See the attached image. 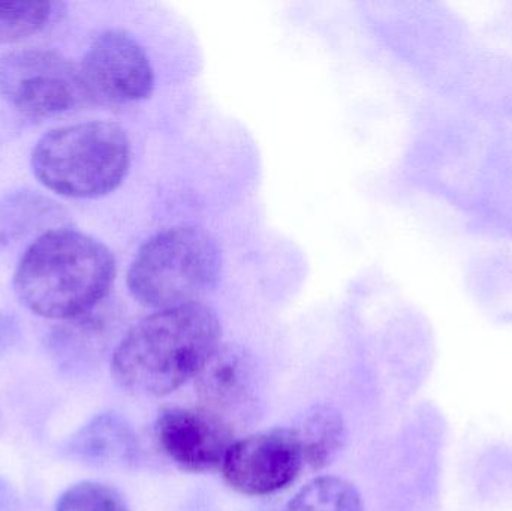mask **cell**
<instances>
[{"instance_id": "13", "label": "cell", "mask_w": 512, "mask_h": 511, "mask_svg": "<svg viewBox=\"0 0 512 511\" xmlns=\"http://www.w3.org/2000/svg\"><path fill=\"white\" fill-rule=\"evenodd\" d=\"M48 2H0V44L20 42L47 26Z\"/></svg>"}, {"instance_id": "11", "label": "cell", "mask_w": 512, "mask_h": 511, "mask_svg": "<svg viewBox=\"0 0 512 511\" xmlns=\"http://www.w3.org/2000/svg\"><path fill=\"white\" fill-rule=\"evenodd\" d=\"M304 465L313 470L330 465L342 452L346 441V426L342 414L330 405H315L301 414L292 426Z\"/></svg>"}, {"instance_id": "12", "label": "cell", "mask_w": 512, "mask_h": 511, "mask_svg": "<svg viewBox=\"0 0 512 511\" xmlns=\"http://www.w3.org/2000/svg\"><path fill=\"white\" fill-rule=\"evenodd\" d=\"M282 511H363L354 485L339 477H319L304 486Z\"/></svg>"}, {"instance_id": "5", "label": "cell", "mask_w": 512, "mask_h": 511, "mask_svg": "<svg viewBox=\"0 0 512 511\" xmlns=\"http://www.w3.org/2000/svg\"><path fill=\"white\" fill-rule=\"evenodd\" d=\"M0 96L32 117L66 113L90 99L81 69L50 50L17 51L3 57Z\"/></svg>"}, {"instance_id": "15", "label": "cell", "mask_w": 512, "mask_h": 511, "mask_svg": "<svg viewBox=\"0 0 512 511\" xmlns=\"http://www.w3.org/2000/svg\"><path fill=\"white\" fill-rule=\"evenodd\" d=\"M17 510V495L8 482L0 477V511Z\"/></svg>"}, {"instance_id": "1", "label": "cell", "mask_w": 512, "mask_h": 511, "mask_svg": "<svg viewBox=\"0 0 512 511\" xmlns=\"http://www.w3.org/2000/svg\"><path fill=\"white\" fill-rule=\"evenodd\" d=\"M221 336L218 315L209 306L162 309L135 324L117 345L114 380L135 395H168L197 378L221 347Z\"/></svg>"}, {"instance_id": "7", "label": "cell", "mask_w": 512, "mask_h": 511, "mask_svg": "<svg viewBox=\"0 0 512 511\" xmlns=\"http://www.w3.org/2000/svg\"><path fill=\"white\" fill-rule=\"evenodd\" d=\"M303 465L294 431L279 428L234 441L221 467L231 488L245 495L261 497L274 494L294 482Z\"/></svg>"}, {"instance_id": "3", "label": "cell", "mask_w": 512, "mask_h": 511, "mask_svg": "<svg viewBox=\"0 0 512 511\" xmlns=\"http://www.w3.org/2000/svg\"><path fill=\"white\" fill-rule=\"evenodd\" d=\"M39 183L71 198H98L119 188L131 165V141L122 126L86 122L45 134L32 153Z\"/></svg>"}, {"instance_id": "6", "label": "cell", "mask_w": 512, "mask_h": 511, "mask_svg": "<svg viewBox=\"0 0 512 511\" xmlns=\"http://www.w3.org/2000/svg\"><path fill=\"white\" fill-rule=\"evenodd\" d=\"M89 98L105 104H131L149 98L155 86L144 48L122 30H108L90 45L81 63Z\"/></svg>"}, {"instance_id": "4", "label": "cell", "mask_w": 512, "mask_h": 511, "mask_svg": "<svg viewBox=\"0 0 512 511\" xmlns=\"http://www.w3.org/2000/svg\"><path fill=\"white\" fill-rule=\"evenodd\" d=\"M216 240L197 227L162 231L144 243L128 272L132 296L149 308L170 309L198 303L221 275Z\"/></svg>"}, {"instance_id": "8", "label": "cell", "mask_w": 512, "mask_h": 511, "mask_svg": "<svg viewBox=\"0 0 512 511\" xmlns=\"http://www.w3.org/2000/svg\"><path fill=\"white\" fill-rule=\"evenodd\" d=\"M155 432L165 455L192 473L221 467L234 443L231 426L207 408H165L156 420Z\"/></svg>"}, {"instance_id": "2", "label": "cell", "mask_w": 512, "mask_h": 511, "mask_svg": "<svg viewBox=\"0 0 512 511\" xmlns=\"http://www.w3.org/2000/svg\"><path fill=\"white\" fill-rule=\"evenodd\" d=\"M116 263L110 249L71 228L47 231L24 252L14 291L33 314L71 320L92 311L110 293Z\"/></svg>"}, {"instance_id": "9", "label": "cell", "mask_w": 512, "mask_h": 511, "mask_svg": "<svg viewBox=\"0 0 512 511\" xmlns=\"http://www.w3.org/2000/svg\"><path fill=\"white\" fill-rule=\"evenodd\" d=\"M195 381L207 410L216 414L237 410L245 407L254 393V362L243 348L225 345L207 360Z\"/></svg>"}, {"instance_id": "14", "label": "cell", "mask_w": 512, "mask_h": 511, "mask_svg": "<svg viewBox=\"0 0 512 511\" xmlns=\"http://www.w3.org/2000/svg\"><path fill=\"white\" fill-rule=\"evenodd\" d=\"M57 511H129L116 489L101 483L83 482L60 497Z\"/></svg>"}, {"instance_id": "10", "label": "cell", "mask_w": 512, "mask_h": 511, "mask_svg": "<svg viewBox=\"0 0 512 511\" xmlns=\"http://www.w3.org/2000/svg\"><path fill=\"white\" fill-rule=\"evenodd\" d=\"M66 453L72 459L95 467H129L138 461L140 447L125 417L102 413L71 438Z\"/></svg>"}]
</instances>
